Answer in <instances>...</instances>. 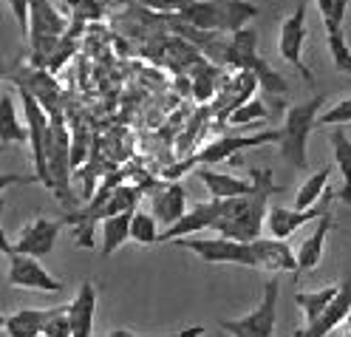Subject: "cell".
Wrapping results in <instances>:
<instances>
[{
    "label": "cell",
    "instance_id": "obj_19",
    "mask_svg": "<svg viewBox=\"0 0 351 337\" xmlns=\"http://www.w3.org/2000/svg\"><path fill=\"white\" fill-rule=\"evenodd\" d=\"M195 178L207 187V193L218 201L224 198H238V196H250L255 190V182L252 178H241V176H232V173H218V170H193Z\"/></svg>",
    "mask_w": 351,
    "mask_h": 337
},
{
    "label": "cell",
    "instance_id": "obj_3",
    "mask_svg": "<svg viewBox=\"0 0 351 337\" xmlns=\"http://www.w3.org/2000/svg\"><path fill=\"white\" fill-rule=\"evenodd\" d=\"M326 97H312L306 102H298L287 111L280 128V159L295 170H309V137L317 128V117Z\"/></svg>",
    "mask_w": 351,
    "mask_h": 337
},
{
    "label": "cell",
    "instance_id": "obj_38",
    "mask_svg": "<svg viewBox=\"0 0 351 337\" xmlns=\"http://www.w3.org/2000/svg\"><path fill=\"white\" fill-rule=\"evenodd\" d=\"M136 3L142 9H147V12H153V14L170 17V14H179L187 6V0H136Z\"/></svg>",
    "mask_w": 351,
    "mask_h": 337
},
{
    "label": "cell",
    "instance_id": "obj_23",
    "mask_svg": "<svg viewBox=\"0 0 351 337\" xmlns=\"http://www.w3.org/2000/svg\"><path fill=\"white\" fill-rule=\"evenodd\" d=\"M0 142L3 148H9L12 142H29V125L20 122L12 91L0 94Z\"/></svg>",
    "mask_w": 351,
    "mask_h": 337
},
{
    "label": "cell",
    "instance_id": "obj_22",
    "mask_svg": "<svg viewBox=\"0 0 351 337\" xmlns=\"http://www.w3.org/2000/svg\"><path fill=\"white\" fill-rule=\"evenodd\" d=\"M54 309H20L3 318V329L9 337H37L46 332V323Z\"/></svg>",
    "mask_w": 351,
    "mask_h": 337
},
{
    "label": "cell",
    "instance_id": "obj_11",
    "mask_svg": "<svg viewBox=\"0 0 351 337\" xmlns=\"http://www.w3.org/2000/svg\"><path fill=\"white\" fill-rule=\"evenodd\" d=\"M306 3L300 0L298 9L283 20V26H280V40H278V51L280 57L287 60L292 69L306 80V82H315V74L312 69L303 62V46H306Z\"/></svg>",
    "mask_w": 351,
    "mask_h": 337
},
{
    "label": "cell",
    "instance_id": "obj_30",
    "mask_svg": "<svg viewBox=\"0 0 351 337\" xmlns=\"http://www.w3.org/2000/svg\"><path fill=\"white\" fill-rule=\"evenodd\" d=\"M162 224L156 221L150 210H136L134 218H130V241H136L142 246H150V244H159L162 233H159Z\"/></svg>",
    "mask_w": 351,
    "mask_h": 337
},
{
    "label": "cell",
    "instance_id": "obj_26",
    "mask_svg": "<svg viewBox=\"0 0 351 337\" xmlns=\"http://www.w3.org/2000/svg\"><path fill=\"white\" fill-rule=\"evenodd\" d=\"M328 176H332V165H326L323 170L312 173L306 182L300 185V190L295 193V210H312L315 205H320V198L328 193L326 185H328Z\"/></svg>",
    "mask_w": 351,
    "mask_h": 337
},
{
    "label": "cell",
    "instance_id": "obj_8",
    "mask_svg": "<svg viewBox=\"0 0 351 337\" xmlns=\"http://www.w3.org/2000/svg\"><path fill=\"white\" fill-rule=\"evenodd\" d=\"M119 185H125V170H111V173H108V178H102V185H99V190L94 193V198L85 201L82 210L65 216V221L77 227V233H74L77 246H82V250H94L97 224L105 221V207H108V201H111V196H114V190H117Z\"/></svg>",
    "mask_w": 351,
    "mask_h": 337
},
{
    "label": "cell",
    "instance_id": "obj_34",
    "mask_svg": "<svg viewBox=\"0 0 351 337\" xmlns=\"http://www.w3.org/2000/svg\"><path fill=\"white\" fill-rule=\"evenodd\" d=\"M46 337H74V329H71V314H69V306H54L51 318L46 323Z\"/></svg>",
    "mask_w": 351,
    "mask_h": 337
},
{
    "label": "cell",
    "instance_id": "obj_14",
    "mask_svg": "<svg viewBox=\"0 0 351 337\" xmlns=\"http://www.w3.org/2000/svg\"><path fill=\"white\" fill-rule=\"evenodd\" d=\"M153 193H147L150 198V213L156 216V221L162 224V230H170L176 221H182V216L187 213V190L179 182H162V185H150Z\"/></svg>",
    "mask_w": 351,
    "mask_h": 337
},
{
    "label": "cell",
    "instance_id": "obj_16",
    "mask_svg": "<svg viewBox=\"0 0 351 337\" xmlns=\"http://www.w3.org/2000/svg\"><path fill=\"white\" fill-rule=\"evenodd\" d=\"M351 314V278H346L340 283V292L337 298L328 303V309L320 314L317 321L306 323V329H300L295 337H328L332 332H337L343 326V321Z\"/></svg>",
    "mask_w": 351,
    "mask_h": 337
},
{
    "label": "cell",
    "instance_id": "obj_28",
    "mask_svg": "<svg viewBox=\"0 0 351 337\" xmlns=\"http://www.w3.org/2000/svg\"><path fill=\"white\" fill-rule=\"evenodd\" d=\"M145 196V185H119L111 196V201H108V207H105V218H111V216H122V213H134L139 210V198Z\"/></svg>",
    "mask_w": 351,
    "mask_h": 337
},
{
    "label": "cell",
    "instance_id": "obj_12",
    "mask_svg": "<svg viewBox=\"0 0 351 337\" xmlns=\"http://www.w3.org/2000/svg\"><path fill=\"white\" fill-rule=\"evenodd\" d=\"M278 142H280V130H263V133H252V137H221V139L204 145L190 162H193V167L195 165H218V162H227L230 156L247 150V148L278 145Z\"/></svg>",
    "mask_w": 351,
    "mask_h": 337
},
{
    "label": "cell",
    "instance_id": "obj_42",
    "mask_svg": "<svg viewBox=\"0 0 351 337\" xmlns=\"http://www.w3.org/2000/svg\"><path fill=\"white\" fill-rule=\"evenodd\" d=\"M337 337H351V314H348V318L343 321V326L337 329Z\"/></svg>",
    "mask_w": 351,
    "mask_h": 337
},
{
    "label": "cell",
    "instance_id": "obj_41",
    "mask_svg": "<svg viewBox=\"0 0 351 337\" xmlns=\"http://www.w3.org/2000/svg\"><path fill=\"white\" fill-rule=\"evenodd\" d=\"M108 337H156V334H139V332H130V329H114ZM167 337V334H165Z\"/></svg>",
    "mask_w": 351,
    "mask_h": 337
},
{
    "label": "cell",
    "instance_id": "obj_10",
    "mask_svg": "<svg viewBox=\"0 0 351 337\" xmlns=\"http://www.w3.org/2000/svg\"><path fill=\"white\" fill-rule=\"evenodd\" d=\"M3 255L9 258V286L29 289V292H49V295H57V292H62V281L54 278L34 255L12 253V250L3 253Z\"/></svg>",
    "mask_w": 351,
    "mask_h": 337
},
{
    "label": "cell",
    "instance_id": "obj_36",
    "mask_svg": "<svg viewBox=\"0 0 351 337\" xmlns=\"http://www.w3.org/2000/svg\"><path fill=\"white\" fill-rule=\"evenodd\" d=\"M71 162H74V170L88 162V137H85L82 122H74L71 128Z\"/></svg>",
    "mask_w": 351,
    "mask_h": 337
},
{
    "label": "cell",
    "instance_id": "obj_35",
    "mask_svg": "<svg viewBox=\"0 0 351 337\" xmlns=\"http://www.w3.org/2000/svg\"><path fill=\"white\" fill-rule=\"evenodd\" d=\"M348 122H351V97L348 100H340L337 105L328 108L326 114L317 117V125H337V128H343Z\"/></svg>",
    "mask_w": 351,
    "mask_h": 337
},
{
    "label": "cell",
    "instance_id": "obj_2",
    "mask_svg": "<svg viewBox=\"0 0 351 337\" xmlns=\"http://www.w3.org/2000/svg\"><path fill=\"white\" fill-rule=\"evenodd\" d=\"M258 6L250 0H187L179 14H170L173 23H184L199 32L235 34L258 17Z\"/></svg>",
    "mask_w": 351,
    "mask_h": 337
},
{
    "label": "cell",
    "instance_id": "obj_32",
    "mask_svg": "<svg viewBox=\"0 0 351 337\" xmlns=\"http://www.w3.org/2000/svg\"><path fill=\"white\" fill-rule=\"evenodd\" d=\"M328 34V51H332V62H335V71L340 74H351V46L346 43L343 29L340 32H326Z\"/></svg>",
    "mask_w": 351,
    "mask_h": 337
},
{
    "label": "cell",
    "instance_id": "obj_39",
    "mask_svg": "<svg viewBox=\"0 0 351 337\" xmlns=\"http://www.w3.org/2000/svg\"><path fill=\"white\" fill-rule=\"evenodd\" d=\"M9 9L17 20V29L29 40V23H32V0H9Z\"/></svg>",
    "mask_w": 351,
    "mask_h": 337
},
{
    "label": "cell",
    "instance_id": "obj_5",
    "mask_svg": "<svg viewBox=\"0 0 351 337\" xmlns=\"http://www.w3.org/2000/svg\"><path fill=\"white\" fill-rule=\"evenodd\" d=\"M278 298H280V281L269 278L263 283V298L255 312L235 321H218V329L230 337H275L278 326Z\"/></svg>",
    "mask_w": 351,
    "mask_h": 337
},
{
    "label": "cell",
    "instance_id": "obj_17",
    "mask_svg": "<svg viewBox=\"0 0 351 337\" xmlns=\"http://www.w3.org/2000/svg\"><path fill=\"white\" fill-rule=\"evenodd\" d=\"M218 210H221V201H218V198L202 201V205H195L193 210H187L182 216V221H176L170 230H162V238L159 241L173 244L176 238H187V235H195V233H202V230H213L215 221H218Z\"/></svg>",
    "mask_w": 351,
    "mask_h": 337
},
{
    "label": "cell",
    "instance_id": "obj_29",
    "mask_svg": "<svg viewBox=\"0 0 351 337\" xmlns=\"http://www.w3.org/2000/svg\"><path fill=\"white\" fill-rule=\"evenodd\" d=\"M193 94H195V100H210L213 97V91H218L221 88V80H218V69L210 62V60H199L193 65Z\"/></svg>",
    "mask_w": 351,
    "mask_h": 337
},
{
    "label": "cell",
    "instance_id": "obj_9",
    "mask_svg": "<svg viewBox=\"0 0 351 337\" xmlns=\"http://www.w3.org/2000/svg\"><path fill=\"white\" fill-rule=\"evenodd\" d=\"M60 227H62V221H54V218H46V216H37L32 218L23 230L17 233L14 241L6 238H0V250L3 253H23V255H34V258H46L54 253V246H57V238H60Z\"/></svg>",
    "mask_w": 351,
    "mask_h": 337
},
{
    "label": "cell",
    "instance_id": "obj_6",
    "mask_svg": "<svg viewBox=\"0 0 351 337\" xmlns=\"http://www.w3.org/2000/svg\"><path fill=\"white\" fill-rule=\"evenodd\" d=\"M173 244L182 246V250L195 253L207 264H238V266L258 269V255H255L252 241L218 235V238H176Z\"/></svg>",
    "mask_w": 351,
    "mask_h": 337
},
{
    "label": "cell",
    "instance_id": "obj_7",
    "mask_svg": "<svg viewBox=\"0 0 351 337\" xmlns=\"http://www.w3.org/2000/svg\"><path fill=\"white\" fill-rule=\"evenodd\" d=\"M20 102H23V114H26V125H29V145H32V162H34V182L43 185L46 190H51V176H49V162H46V145H49V130H51V119L43 111V105L37 102V97L26 88L17 85Z\"/></svg>",
    "mask_w": 351,
    "mask_h": 337
},
{
    "label": "cell",
    "instance_id": "obj_40",
    "mask_svg": "<svg viewBox=\"0 0 351 337\" xmlns=\"http://www.w3.org/2000/svg\"><path fill=\"white\" fill-rule=\"evenodd\" d=\"M204 332H207L204 326H187V329H179V332H173L167 337H202Z\"/></svg>",
    "mask_w": 351,
    "mask_h": 337
},
{
    "label": "cell",
    "instance_id": "obj_27",
    "mask_svg": "<svg viewBox=\"0 0 351 337\" xmlns=\"http://www.w3.org/2000/svg\"><path fill=\"white\" fill-rule=\"evenodd\" d=\"M337 292H340V286H326V289H317V292H298V295H295V303L303 309L306 323L317 321L320 314L328 309V303L337 298Z\"/></svg>",
    "mask_w": 351,
    "mask_h": 337
},
{
    "label": "cell",
    "instance_id": "obj_15",
    "mask_svg": "<svg viewBox=\"0 0 351 337\" xmlns=\"http://www.w3.org/2000/svg\"><path fill=\"white\" fill-rule=\"evenodd\" d=\"M14 85L26 88V91H32L37 97V102L43 105V111L54 119V117H62V108H60V82L54 80L51 71L46 69H29L26 71H17L14 74Z\"/></svg>",
    "mask_w": 351,
    "mask_h": 337
},
{
    "label": "cell",
    "instance_id": "obj_4",
    "mask_svg": "<svg viewBox=\"0 0 351 337\" xmlns=\"http://www.w3.org/2000/svg\"><path fill=\"white\" fill-rule=\"evenodd\" d=\"M51 119V117H49ZM46 162H49V176H51V193L57 201H71V130L62 117L51 119L49 130V145H46Z\"/></svg>",
    "mask_w": 351,
    "mask_h": 337
},
{
    "label": "cell",
    "instance_id": "obj_33",
    "mask_svg": "<svg viewBox=\"0 0 351 337\" xmlns=\"http://www.w3.org/2000/svg\"><path fill=\"white\" fill-rule=\"evenodd\" d=\"M269 111L263 105V100H250L247 105H241L238 111H232V117L227 119L230 125H255L261 119H267Z\"/></svg>",
    "mask_w": 351,
    "mask_h": 337
},
{
    "label": "cell",
    "instance_id": "obj_31",
    "mask_svg": "<svg viewBox=\"0 0 351 337\" xmlns=\"http://www.w3.org/2000/svg\"><path fill=\"white\" fill-rule=\"evenodd\" d=\"M315 3L320 9L326 32H340L343 29V20H346V12L351 6V0H315Z\"/></svg>",
    "mask_w": 351,
    "mask_h": 337
},
{
    "label": "cell",
    "instance_id": "obj_18",
    "mask_svg": "<svg viewBox=\"0 0 351 337\" xmlns=\"http://www.w3.org/2000/svg\"><path fill=\"white\" fill-rule=\"evenodd\" d=\"M252 246L258 255V269H269V272H298V253L289 250V241L255 238Z\"/></svg>",
    "mask_w": 351,
    "mask_h": 337
},
{
    "label": "cell",
    "instance_id": "obj_25",
    "mask_svg": "<svg viewBox=\"0 0 351 337\" xmlns=\"http://www.w3.org/2000/svg\"><path fill=\"white\" fill-rule=\"evenodd\" d=\"M136 213V210H134ZM134 213H122V216H111V218H105L99 227H102V246H99V253L108 258V255H114L122 244L130 241V218H134Z\"/></svg>",
    "mask_w": 351,
    "mask_h": 337
},
{
    "label": "cell",
    "instance_id": "obj_20",
    "mask_svg": "<svg viewBox=\"0 0 351 337\" xmlns=\"http://www.w3.org/2000/svg\"><path fill=\"white\" fill-rule=\"evenodd\" d=\"M74 337H94V318H97V286L91 281H82L80 292L69 303Z\"/></svg>",
    "mask_w": 351,
    "mask_h": 337
},
{
    "label": "cell",
    "instance_id": "obj_21",
    "mask_svg": "<svg viewBox=\"0 0 351 337\" xmlns=\"http://www.w3.org/2000/svg\"><path fill=\"white\" fill-rule=\"evenodd\" d=\"M332 227H335V221H332V207H328V210L320 216L315 233L298 246V272H312V269L320 266V261H323V246H326V235L332 233Z\"/></svg>",
    "mask_w": 351,
    "mask_h": 337
},
{
    "label": "cell",
    "instance_id": "obj_1",
    "mask_svg": "<svg viewBox=\"0 0 351 337\" xmlns=\"http://www.w3.org/2000/svg\"><path fill=\"white\" fill-rule=\"evenodd\" d=\"M250 178L255 182V190L250 196H238V198H224L221 210H218V221H215V233L227 235V238H238V241H255L261 238L263 221L269 216L267 201L272 198V193H280V187L272 182V170H250Z\"/></svg>",
    "mask_w": 351,
    "mask_h": 337
},
{
    "label": "cell",
    "instance_id": "obj_37",
    "mask_svg": "<svg viewBox=\"0 0 351 337\" xmlns=\"http://www.w3.org/2000/svg\"><path fill=\"white\" fill-rule=\"evenodd\" d=\"M77 37H71V34H65L62 37V43L57 46V51H54V57H51V62H49V71L51 74H57L60 69H65V62H69L74 54H77Z\"/></svg>",
    "mask_w": 351,
    "mask_h": 337
},
{
    "label": "cell",
    "instance_id": "obj_24",
    "mask_svg": "<svg viewBox=\"0 0 351 337\" xmlns=\"http://www.w3.org/2000/svg\"><path fill=\"white\" fill-rule=\"evenodd\" d=\"M328 142H332V153H335V165L343 176V190L337 193L340 201L351 205V137L343 128H335L328 133Z\"/></svg>",
    "mask_w": 351,
    "mask_h": 337
},
{
    "label": "cell",
    "instance_id": "obj_13",
    "mask_svg": "<svg viewBox=\"0 0 351 337\" xmlns=\"http://www.w3.org/2000/svg\"><path fill=\"white\" fill-rule=\"evenodd\" d=\"M340 198L337 193H326L320 198V205H315L312 210H295V207H269V216H267V230L272 238H280V241H289L292 233H298L303 224H309L315 218H320L328 207H332V201Z\"/></svg>",
    "mask_w": 351,
    "mask_h": 337
}]
</instances>
